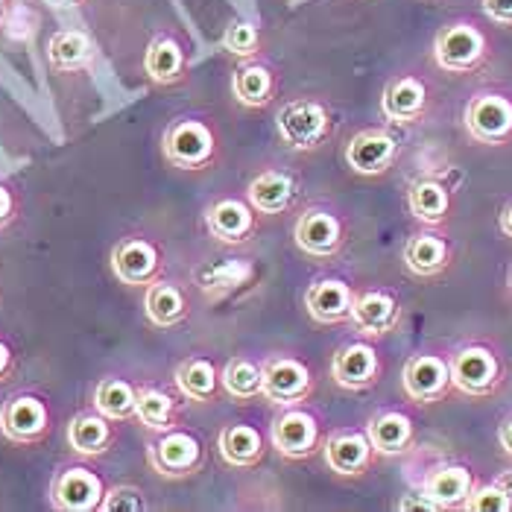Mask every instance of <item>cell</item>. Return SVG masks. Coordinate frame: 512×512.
<instances>
[{"label":"cell","instance_id":"obj_20","mask_svg":"<svg viewBox=\"0 0 512 512\" xmlns=\"http://www.w3.org/2000/svg\"><path fill=\"white\" fill-rule=\"evenodd\" d=\"M425 109H428V88L422 79L398 77L384 88L381 112L395 126H410V123L422 120Z\"/></svg>","mask_w":512,"mask_h":512},{"label":"cell","instance_id":"obj_4","mask_svg":"<svg viewBox=\"0 0 512 512\" xmlns=\"http://www.w3.org/2000/svg\"><path fill=\"white\" fill-rule=\"evenodd\" d=\"M164 158L179 170H205L217 158V135L202 120H173L164 132Z\"/></svg>","mask_w":512,"mask_h":512},{"label":"cell","instance_id":"obj_45","mask_svg":"<svg viewBox=\"0 0 512 512\" xmlns=\"http://www.w3.org/2000/svg\"><path fill=\"white\" fill-rule=\"evenodd\" d=\"M498 226H501V232L507 237H512V202L501 211V220H498Z\"/></svg>","mask_w":512,"mask_h":512},{"label":"cell","instance_id":"obj_22","mask_svg":"<svg viewBox=\"0 0 512 512\" xmlns=\"http://www.w3.org/2000/svg\"><path fill=\"white\" fill-rule=\"evenodd\" d=\"M179 393L185 395L188 401L194 404H217L223 390V375L217 372V366L208 360V357H185L179 366H176V375H173Z\"/></svg>","mask_w":512,"mask_h":512},{"label":"cell","instance_id":"obj_37","mask_svg":"<svg viewBox=\"0 0 512 512\" xmlns=\"http://www.w3.org/2000/svg\"><path fill=\"white\" fill-rule=\"evenodd\" d=\"M258 47H261V36H258L255 24L235 21V24L226 27V33H223V50L226 53H232L237 59H249V56L258 53Z\"/></svg>","mask_w":512,"mask_h":512},{"label":"cell","instance_id":"obj_19","mask_svg":"<svg viewBox=\"0 0 512 512\" xmlns=\"http://www.w3.org/2000/svg\"><path fill=\"white\" fill-rule=\"evenodd\" d=\"M305 308L319 325L349 322L355 308V290L340 278H319L305 293Z\"/></svg>","mask_w":512,"mask_h":512},{"label":"cell","instance_id":"obj_17","mask_svg":"<svg viewBox=\"0 0 512 512\" xmlns=\"http://www.w3.org/2000/svg\"><path fill=\"white\" fill-rule=\"evenodd\" d=\"M398 156V141L387 129H360L346 144V164L357 176H384Z\"/></svg>","mask_w":512,"mask_h":512},{"label":"cell","instance_id":"obj_10","mask_svg":"<svg viewBox=\"0 0 512 512\" xmlns=\"http://www.w3.org/2000/svg\"><path fill=\"white\" fill-rule=\"evenodd\" d=\"M50 407L39 395H12L0 410V434L15 445H39L50 434Z\"/></svg>","mask_w":512,"mask_h":512},{"label":"cell","instance_id":"obj_18","mask_svg":"<svg viewBox=\"0 0 512 512\" xmlns=\"http://www.w3.org/2000/svg\"><path fill=\"white\" fill-rule=\"evenodd\" d=\"M349 322L363 337H387L401 322V302L395 299V293H390V290L357 293Z\"/></svg>","mask_w":512,"mask_h":512},{"label":"cell","instance_id":"obj_35","mask_svg":"<svg viewBox=\"0 0 512 512\" xmlns=\"http://www.w3.org/2000/svg\"><path fill=\"white\" fill-rule=\"evenodd\" d=\"M223 390L235 401H255L264 398V369L249 357H232L223 366Z\"/></svg>","mask_w":512,"mask_h":512},{"label":"cell","instance_id":"obj_16","mask_svg":"<svg viewBox=\"0 0 512 512\" xmlns=\"http://www.w3.org/2000/svg\"><path fill=\"white\" fill-rule=\"evenodd\" d=\"M322 457H325V466L337 477L357 480V477L369 474L378 454H375L366 431H337L325 439Z\"/></svg>","mask_w":512,"mask_h":512},{"label":"cell","instance_id":"obj_25","mask_svg":"<svg viewBox=\"0 0 512 512\" xmlns=\"http://www.w3.org/2000/svg\"><path fill=\"white\" fill-rule=\"evenodd\" d=\"M144 314H147V319H150L156 328H176V325H182V322L191 316L188 293H185L179 284L158 278V281H153V284L147 287Z\"/></svg>","mask_w":512,"mask_h":512},{"label":"cell","instance_id":"obj_12","mask_svg":"<svg viewBox=\"0 0 512 512\" xmlns=\"http://www.w3.org/2000/svg\"><path fill=\"white\" fill-rule=\"evenodd\" d=\"M404 395L416 404H436L454 390L451 360L439 355H413L401 372Z\"/></svg>","mask_w":512,"mask_h":512},{"label":"cell","instance_id":"obj_43","mask_svg":"<svg viewBox=\"0 0 512 512\" xmlns=\"http://www.w3.org/2000/svg\"><path fill=\"white\" fill-rule=\"evenodd\" d=\"M15 372V352L9 349L6 340H0V384H6Z\"/></svg>","mask_w":512,"mask_h":512},{"label":"cell","instance_id":"obj_7","mask_svg":"<svg viewBox=\"0 0 512 512\" xmlns=\"http://www.w3.org/2000/svg\"><path fill=\"white\" fill-rule=\"evenodd\" d=\"M293 240H296L299 252H305L308 258L331 261L343 252V246L349 240V229L337 214H331L325 208H311V211L299 214V220L293 226Z\"/></svg>","mask_w":512,"mask_h":512},{"label":"cell","instance_id":"obj_24","mask_svg":"<svg viewBox=\"0 0 512 512\" xmlns=\"http://www.w3.org/2000/svg\"><path fill=\"white\" fill-rule=\"evenodd\" d=\"M217 451L232 469H255L267 457L264 436L252 425H226L217 436Z\"/></svg>","mask_w":512,"mask_h":512},{"label":"cell","instance_id":"obj_36","mask_svg":"<svg viewBox=\"0 0 512 512\" xmlns=\"http://www.w3.org/2000/svg\"><path fill=\"white\" fill-rule=\"evenodd\" d=\"M246 278H252V267L237 264V261H226V264H202L194 281L205 296H223L229 290L240 287Z\"/></svg>","mask_w":512,"mask_h":512},{"label":"cell","instance_id":"obj_29","mask_svg":"<svg viewBox=\"0 0 512 512\" xmlns=\"http://www.w3.org/2000/svg\"><path fill=\"white\" fill-rule=\"evenodd\" d=\"M410 214L425 226H442L451 214V191L436 179H416L407 191Z\"/></svg>","mask_w":512,"mask_h":512},{"label":"cell","instance_id":"obj_47","mask_svg":"<svg viewBox=\"0 0 512 512\" xmlns=\"http://www.w3.org/2000/svg\"><path fill=\"white\" fill-rule=\"evenodd\" d=\"M44 3H50V6H71V3H77V0H44Z\"/></svg>","mask_w":512,"mask_h":512},{"label":"cell","instance_id":"obj_33","mask_svg":"<svg viewBox=\"0 0 512 512\" xmlns=\"http://www.w3.org/2000/svg\"><path fill=\"white\" fill-rule=\"evenodd\" d=\"M135 407H138V390L123 381V378H103L97 387H94V410L103 413L106 419L112 422H126L135 416Z\"/></svg>","mask_w":512,"mask_h":512},{"label":"cell","instance_id":"obj_9","mask_svg":"<svg viewBox=\"0 0 512 512\" xmlns=\"http://www.w3.org/2000/svg\"><path fill=\"white\" fill-rule=\"evenodd\" d=\"M466 132L477 144L504 147L512 141V100L504 94H477L463 112Z\"/></svg>","mask_w":512,"mask_h":512},{"label":"cell","instance_id":"obj_41","mask_svg":"<svg viewBox=\"0 0 512 512\" xmlns=\"http://www.w3.org/2000/svg\"><path fill=\"white\" fill-rule=\"evenodd\" d=\"M398 510L401 512H410V510H422V512H436L434 501L425 495V492H413V495H404L401 501H398Z\"/></svg>","mask_w":512,"mask_h":512},{"label":"cell","instance_id":"obj_30","mask_svg":"<svg viewBox=\"0 0 512 512\" xmlns=\"http://www.w3.org/2000/svg\"><path fill=\"white\" fill-rule=\"evenodd\" d=\"M135 419L147 428V431H173L182 422L179 413V401L164 390H138V407H135Z\"/></svg>","mask_w":512,"mask_h":512},{"label":"cell","instance_id":"obj_28","mask_svg":"<svg viewBox=\"0 0 512 512\" xmlns=\"http://www.w3.org/2000/svg\"><path fill=\"white\" fill-rule=\"evenodd\" d=\"M404 267L419 278H436L442 276L451 264V246L439 235H413L404 243Z\"/></svg>","mask_w":512,"mask_h":512},{"label":"cell","instance_id":"obj_5","mask_svg":"<svg viewBox=\"0 0 512 512\" xmlns=\"http://www.w3.org/2000/svg\"><path fill=\"white\" fill-rule=\"evenodd\" d=\"M504 363L486 346H466L451 357V384L469 398H489L504 384Z\"/></svg>","mask_w":512,"mask_h":512},{"label":"cell","instance_id":"obj_3","mask_svg":"<svg viewBox=\"0 0 512 512\" xmlns=\"http://www.w3.org/2000/svg\"><path fill=\"white\" fill-rule=\"evenodd\" d=\"M270 442L284 460L302 463L311 460L322 451V425L311 410L299 407H284L270 425Z\"/></svg>","mask_w":512,"mask_h":512},{"label":"cell","instance_id":"obj_1","mask_svg":"<svg viewBox=\"0 0 512 512\" xmlns=\"http://www.w3.org/2000/svg\"><path fill=\"white\" fill-rule=\"evenodd\" d=\"M276 129L287 150L316 153L334 135V120H331V112L316 100H290L278 112Z\"/></svg>","mask_w":512,"mask_h":512},{"label":"cell","instance_id":"obj_32","mask_svg":"<svg viewBox=\"0 0 512 512\" xmlns=\"http://www.w3.org/2000/svg\"><path fill=\"white\" fill-rule=\"evenodd\" d=\"M91 56H94L91 39L79 30H62L47 44V59H50L53 71H59V74L82 71L91 62Z\"/></svg>","mask_w":512,"mask_h":512},{"label":"cell","instance_id":"obj_6","mask_svg":"<svg viewBox=\"0 0 512 512\" xmlns=\"http://www.w3.org/2000/svg\"><path fill=\"white\" fill-rule=\"evenodd\" d=\"M264 398L276 407H299L316 393L314 369L299 357H270L264 366Z\"/></svg>","mask_w":512,"mask_h":512},{"label":"cell","instance_id":"obj_14","mask_svg":"<svg viewBox=\"0 0 512 512\" xmlns=\"http://www.w3.org/2000/svg\"><path fill=\"white\" fill-rule=\"evenodd\" d=\"M205 229L223 246H246L258 235V211L249 205V199H217L205 211Z\"/></svg>","mask_w":512,"mask_h":512},{"label":"cell","instance_id":"obj_42","mask_svg":"<svg viewBox=\"0 0 512 512\" xmlns=\"http://www.w3.org/2000/svg\"><path fill=\"white\" fill-rule=\"evenodd\" d=\"M15 208H18V205H15L12 191L0 185V229H6V226L15 220Z\"/></svg>","mask_w":512,"mask_h":512},{"label":"cell","instance_id":"obj_40","mask_svg":"<svg viewBox=\"0 0 512 512\" xmlns=\"http://www.w3.org/2000/svg\"><path fill=\"white\" fill-rule=\"evenodd\" d=\"M480 3H483V12H486L495 24L512 27V0H480Z\"/></svg>","mask_w":512,"mask_h":512},{"label":"cell","instance_id":"obj_46","mask_svg":"<svg viewBox=\"0 0 512 512\" xmlns=\"http://www.w3.org/2000/svg\"><path fill=\"white\" fill-rule=\"evenodd\" d=\"M495 483L510 495V501H512V469H507V472H501L498 477H495Z\"/></svg>","mask_w":512,"mask_h":512},{"label":"cell","instance_id":"obj_21","mask_svg":"<svg viewBox=\"0 0 512 512\" xmlns=\"http://www.w3.org/2000/svg\"><path fill=\"white\" fill-rule=\"evenodd\" d=\"M366 434H369V442L375 448L378 457H401L413 448L416 442V425L407 413H398V410H387V413H378L369 419L366 425Z\"/></svg>","mask_w":512,"mask_h":512},{"label":"cell","instance_id":"obj_23","mask_svg":"<svg viewBox=\"0 0 512 512\" xmlns=\"http://www.w3.org/2000/svg\"><path fill=\"white\" fill-rule=\"evenodd\" d=\"M115 439H118V431H115L112 419H106L103 413H79L68 425V445L74 454L85 457V460L109 454Z\"/></svg>","mask_w":512,"mask_h":512},{"label":"cell","instance_id":"obj_13","mask_svg":"<svg viewBox=\"0 0 512 512\" xmlns=\"http://www.w3.org/2000/svg\"><path fill=\"white\" fill-rule=\"evenodd\" d=\"M103 498V480L85 466L62 469L50 483V504L62 512H100Z\"/></svg>","mask_w":512,"mask_h":512},{"label":"cell","instance_id":"obj_11","mask_svg":"<svg viewBox=\"0 0 512 512\" xmlns=\"http://www.w3.org/2000/svg\"><path fill=\"white\" fill-rule=\"evenodd\" d=\"M161 249L147 237H123L112 249V273L126 287H150L161 278Z\"/></svg>","mask_w":512,"mask_h":512},{"label":"cell","instance_id":"obj_15","mask_svg":"<svg viewBox=\"0 0 512 512\" xmlns=\"http://www.w3.org/2000/svg\"><path fill=\"white\" fill-rule=\"evenodd\" d=\"M331 378L346 393H363L381 378V357L372 343H349L331 360Z\"/></svg>","mask_w":512,"mask_h":512},{"label":"cell","instance_id":"obj_31","mask_svg":"<svg viewBox=\"0 0 512 512\" xmlns=\"http://www.w3.org/2000/svg\"><path fill=\"white\" fill-rule=\"evenodd\" d=\"M232 94L246 109H264L276 97V77L264 65H243L232 79Z\"/></svg>","mask_w":512,"mask_h":512},{"label":"cell","instance_id":"obj_2","mask_svg":"<svg viewBox=\"0 0 512 512\" xmlns=\"http://www.w3.org/2000/svg\"><path fill=\"white\" fill-rule=\"evenodd\" d=\"M147 463L164 480H188L205 469V445L191 431L173 428L150 442Z\"/></svg>","mask_w":512,"mask_h":512},{"label":"cell","instance_id":"obj_49","mask_svg":"<svg viewBox=\"0 0 512 512\" xmlns=\"http://www.w3.org/2000/svg\"><path fill=\"white\" fill-rule=\"evenodd\" d=\"M510 287H512V270H510Z\"/></svg>","mask_w":512,"mask_h":512},{"label":"cell","instance_id":"obj_26","mask_svg":"<svg viewBox=\"0 0 512 512\" xmlns=\"http://www.w3.org/2000/svg\"><path fill=\"white\" fill-rule=\"evenodd\" d=\"M246 199H249V205L258 214L276 217V214H284L293 205V199H296V182H293V176H287L281 170H264V173H258L249 182Z\"/></svg>","mask_w":512,"mask_h":512},{"label":"cell","instance_id":"obj_8","mask_svg":"<svg viewBox=\"0 0 512 512\" xmlns=\"http://www.w3.org/2000/svg\"><path fill=\"white\" fill-rule=\"evenodd\" d=\"M486 56V36L474 24H448L436 33L434 59L448 74H472Z\"/></svg>","mask_w":512,"mask_h":512},{"label":"cell","instance_id":"obj_34","mask_svg":"<svg viewBox=\"0 0 512 512\" xmlns=\"http://www.w3.org/2000/svg\"><path fill=\"white\" fill-rule=\"evenodd\" d=\"M144 68H147V77L158 82V85H173L185 77V50L176 39H156L150 44L147 56H144Z\"/></svg>","mask_w":512,"mask_h":512},{"label":"cell","instance_id":"obj_27","mask_svg":"<svg viewBox=\"0 0 512 512\" xmlns=\"http://www.w3.org/2000/svg\"><path fill=\"white\" fill-rule=\"evenodd\" d=\"M474 486H477L474 474L466 466H442L425 480L422 492L439 510H463L466 501L472 498Z\"/></svg>","mask_w":512,"mask_h":512},{"label":"cell","instance_id":"obj_44","mask_svg":"<svg viewBox=\"0 0 512 512\" xmlns=\"http://www.w3.org/2000/svg\"><path fill=\"white\" fill-rule=\"evenodd\" d=\"M498 442H501V448H504V454L512 457V416L501 425V431H498Z\"/></svg>","mask_w":512,"mask_h":512},{"label":"cell","instance_id":"obj_38","mask_svg":"<svg viewBox=\"0 0 512 512\" xmlns=\"http://www.w3.org/2000/svg\"><path fill=\"white\" fill-rule=\"evenodd\" d=\"M150 510L144 492L138 486H112L106 489V498L100 504V512H144Z\"/></svg>","mask_w":512,"mask_h":512},{"label":"cell","instance_id":"obj_48","mask_svg":"<svg viewBox=\"0 0 512 512\" xmlns=\"http://www.w3.org/2000/svg\"><path fill=\"white\" fill-rule=\"evenodd\" d=\"M0 18H3V0H0Z\"/></svg>","mask_w":512,"mask_h":512},{"label":"cell","instance_id":"obj_39","mask_svg":"<svg viewBox=\"0 0 512 512\" xmlns=\"http://www.w3.org/2000/svg\"><path fill=\"white\" fill-rule=\"evenodd\" d=\"M463 510L469 512H512V501L510 495L492 480L486 486H474L472 498L466 501Z\"/></svg>","mask_w":512,"mask_h":512}]
</instances>
